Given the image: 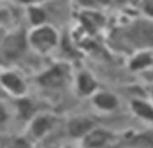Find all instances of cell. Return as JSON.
<instances>
[{
    "label": "cell",
    "instance_id": "cell-4",
    "mask_svg": "<svg viewBox=\"0 0 153 148\" xmlns=\"http://www.w3.org/2000/svg\"><path fill=\"white\" fill-rule=\"evenodd\" d=\"M59 123H61V119L55 113L42 111L28 121V124L26 125L24 135L28 139H31L34 143L43 141L56 129Z\"/></svg>",
    "mask_w": 153,
    "mask_h": 148
},
{
    "label": "cell",
    "instance_id": "cell-23",
    "mask_svg": "<svg viewBox=\"0 0 153 148\" xmlns=\"http://www.w3.org/2000/svg\"><path fill=\"white\" fill-rule=\"evenodd\" d=\"M0 39H1V38H0Z\"/></svg>",
    "mask_w": 153,
    "mask_h": 148
},
{
    "label": "cell",
    "instance_id": "cell-1",
    "mask_svg": "<svg viewBox=\"0 0 153 148\" xmlns=\"http://www.w3.org/2000/svg\"><path fill=\"white\" fill-rule=\"evenodd\" d=\"M27 30L24 27L8 31L0 39V67H12L28 51Z\"/></svg>",
    "mask_w": 153,
    "mask_h": 148
},
{
    "label": "cell",
    "instance_id": "cell-22",
    "mask_svg": "<svg viewBox=\"0 0 153 148\" xmlns=\"http://www.w3.org/2000/svg\"><path fill=\"white\" fill-rule=\"evenodd\" d=\"M35 1H36V4H42V3H45L46 0H35Z\"/></svg>",
    "mask_w": 153,
    "mask_h": 148
},
{
    "label": "cell",
    "instance_id": "cell-21",
    "mask_svg": "<svg viewBox=\"0 0 153 148\" xmlns=\"http://www.w3.org/2000/svg\"><path fill=\"white\" fill-rule=\"evenodd\" d=\"M42 148H59V147H56V146H45Z\"/></svg>",
    "mask_w": 153,
    "mask_h": 148
},
{
    "label": "cell",
    "instance_id": "cell-3",
    "mask_svg": "<svg viewBox=\"0 0 153 148\" xmlns=\"http://www.w3.org/2000/svg\"><path fill=\"white\" fill-rule=\"evenodd\" d=\"M28 47L39 55H47L53 53L61 43V34L50 23L31 27L27 31Z\"/></svg>",
    "mask_w": 153,
    "mask_h": 148
},
{
    "label": "cell",
    "instance_id": "cell-6",
    "mask_svg": "<svg viewBox=\"0 0 153 148\" xmlns=\"http://www.w3.org/2000/svg\"><path fill=\"white\" fill-rule=\"evenodd\" d=\"M0 87L13 100L28 96L27 79L13 67H0Z\"/></svg>",
    "mask_w": 153,
    "mask_h": 148
},
{
    "label": "cell",
    "instance_id": "cell-11",
    "mask_svg": "<svg viewBox=\"0 0 153 148\" xmlns=\"http://www.w3.org/2000/svg\"><path fill=\"white\" fill-rule=\"evenodd\" d=\"M128 69L132 73L145 74L153 67V51L152 50H137L128 58Z\"/></svg>",
    "mask_w": 153,
    "mask_h": 148
},
{
    "label": "cell",
    "instance_id": "cell-7",
    "mask_svg": "<svg viewBox=\"0 0 153 148\" xmlns=\"http://www.w3.org/2000/svg\"><path fill=\"white\" fill-rule=\"evenodd\" d=\"M73 90L78 98H91L101 89L97 77L89 70H78L73 75Z\"/></svg>",
    "mask_w": 153,
    "mask_h": 148
},
{
    "label": "cell",
    "instance_id": "cell-2",
    "mask_svg": "<svg viewBox=\"0 0 153 148\" xmlns=\"http://www.w3.org/2000/svg\"><path fill=\"white\" fill-rule=\"evenodd\" d=\"M73 69L69 62L56 61L40 70L35 75L34 81L39 87L46 90H61L73 81Z\"/></svg>",
    "mask_w": 153,
    "mask_h": 148
},
{
    "label": "cell",
    "instance_id": "cell-18",
    "mask_svg": "<svg viewBox=\"0 0 153 148\" xmlns=\"http://www.w3.org/2000/svg\"><path fill=\"white\" fill-rule=\"evenodd\" d=\"M140 10L144 18L153 22V0H140Z\"/></svg>",
    "mask_w": 153,
    "mask_h": 148
},
{
    "label": "cell",
    "instance_id": "cell-19",
    "mask_svg": "<svg viewBox=\"0 0 153 148\" xmlns=\"http://www.w3.org/2000/svg\"><path fill=\"white\" fill-rule=\"evenodd\" d=\"M143 75H144V77H145V78H146V79H148V81H149V82H151V85L153 84V67H152V69H151V70H149V72H148V73L143 74Z\"/></svg>",
    "mask_w": 153,
    "mask_h": 148
},
{
    "label": "cell",
    "instance_id": "cell-10",
    "mask_svg": "<svg viewBox=\"0 0 153 148\" xmlns=\"http://www.w3.org/2000/svg\"><path fill=\"white\" fill-rule=\"evenodd\" d=\"M91 106L102 113H114L120 108V98L116 93L109 92L105 89H100L91 98Z\"/></svg>",
    "mask_w": 153,
    "mask_h": 148
},
{
    "label": "cell",
    "instance_id": "cell-15",
    "mask_svg": "<svg viewBox=\"0 0 153 148\" xmlns=\"http://www.w3.org/2000/svg\"><path fill=\"white\" fill-rule=\"evenodd\" d=\"M26 16L31 27L42 26L48 20V13L42 4H32L26 7Z\"/></svg>",
    "mask_w": 153,
    "mask_h": 148
},
{
    "label": "cell",
    "instance_id": "cell-12",
    "mask_svg": "<svg viewBox=\"0 0 153 148\" xmlns=\"http://www.w3.org/2000/svg\"><path fill=\"white\" fill-rule=\"evenodd\" d=\"M13 112H15L16 119L27 125L35 114H38L42 111L39 109V106H38L36 101L34 98L26 96V97L13 100Z\"/></svg>",
    "mask_w": 153,
    "mask_h": 148
},
{
    "label": "cell",
    "instance_id": "cell-16",
    "mask_svg": "<svg viewBox=\"0 0 153 148\" xmlns=\"http://www.w3.org/2000/svg\"><path fill=\"white\" fill-rule=\"evenodd\" d=\"M5 148H36L35 143L26 135H15L5 140Z\"/></svg>",
    "mask_w": 153,
    "mask_h": 148
},
{
    "label": "cell",
    "instance_id": "cell-5",
    "mask_svg": "<svg viewBox=\"0 0 153 148\" xmlns=\"http://www.w3.org/2000/svg\"><path fill=\"white\" fill-rule=\"evenodd\" d=\"M124 39L136 50H152L153 49V22L148 19H138L130 23L124 31Z\"/></svg>",
    "mask_w": 153,
    "mask_h": 148
},
{
    "label": "cell",
    "instance_id": "cell-20",
    "mask_svg": "<svg viewBox=\"0 0 153 148\" xmlns=\"http://www.w3.org/2000/svg\"><path fill=\"white\" fill-rule=\"evenodd\" d=\"M148 97H149V100L153 102V84L149 86V89H148Z\"/></svg>",
    "mask_w": 153,
    "mask_h": 148
},
{
    "label": "cell",
    "instance_id": "cell-14",
    "mask_svg": "<svg viewBox=\"0 0 153 148\" xmlns=\"http://www.w3.org/2000/svg\"><path fill=\"white\" fill-rule=\"evenodd\" d=\"M129 109L137 119L146 123H153V102L149 98H132L129 101Z\"/></svg>",
    "mask_w": 153,
    "mask_h": 148
},
{
    "label": "cell",
    "instance_id": "cell-17",
    "mask_svg": "<svg viewBox=\"0 0 153 148\" xmlns=\"http://www.w3.org/2000/svg\"><path fill=\"white\" fill-rule=\"evenodd\" d=\"M11 120V109L3 100H0V128L5 127Z\"/></svg>",
    "mask_w": 153,
    "mask_h": 148
},
{
    "label": "cell",
    "instance_id": "cell-9",
    "mask_svg": "<svg viewBox=\"0 0 153 148\" xmlns=\"http://www.w3.org/2000/svg\"><path fill=\"white\" fill-rule=\"evenodd\" d=\"M116 140V136L111 131L103 127H97L91 129L82 140H79V148H108Z\"/></svg>",
    "mask_w": 153,
    "mask_h": 148
},
{
    "label": "cell",
    "instance_id": "cell-13",
    "mask_svg": "<svg viewBox=\"0 0 153 148\" xmlns=\"http://www.w3.org/2000/svg\"><path fill=\"white\" fill-rule=\"evenodd\" d=\"M126 148H153V128L145 131H130L124 136Z\"/></svg>",
    "mask_w": 153,
    "mask_h": 148
},
{
    "label": "cell",
    "instance_id": "cell-24",
    "mask_svg": "<svg viewBox=\"0 0 153 148\" xmlns=\"http://www.w3.org/2000/svg\"><path fill=\"white\" fill-rule=\"evenodd\" d=\"M78 148H79V147H78Z\"/></svg>",
    "mask_w": 153,
    "mask_h": 148
},
{
    "label": "cell",
    "instance_id": "cell-8",
    "mask_svg": "<svg viewBox=\"0 0 153 148\" xmlns=\"http://www.w3.org/2000/svg\"><path fill=\"white\" fill-rule=\"evenodd\" d=\"M97 127L95 121L86 114H74L66 121V135L71 140H82L91 129Z\"/></svg>",
    "mask_w": 153,
    "mask_h": 148
}]
</instances>
